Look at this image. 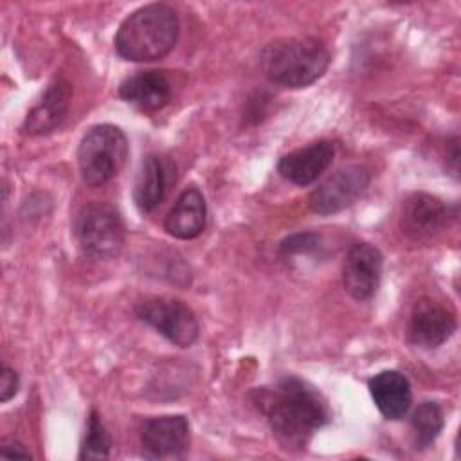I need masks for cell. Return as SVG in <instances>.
Instances as JSON below:
<instances>
[{
  "instance_id": "obj_1",
  "label": "cell",
  "mask_w": 461,
  "mask_h": 461,
  "mask_svg": "<svg viewBox=\"0 0 461 461\" xmlns=\"http://www.w3.org/2000/svg\"><path fill=\"white\" fill-rule=\"evenodd\" d=\"M252 402L286 450H303L331 420L322 394L297 376H285L274 387L256 389Z\"/></svg>"
},
{
  "instance_id": "obj_2",
  "label": "cell",
  "mask_w": 461,
  "mask_h": 461,
  "mask_svg": "<svg viewBox=\"0 0 461 461\" xmlns=\"http://www.w3.org/2000/svg\"><path fill=\"white\" fill-rule=\"evenodd\" d=\"M178 32V16L171 5L148 4L124 18L113 45L122 59L155 61L173 50Z\"/></svg>"
},
{
  "instance_id": "obj_3",
  "label": "cell",
  "mask_w": 461,
  "mask_h": 461,
  "mask_svg": "<svg viewBox=\"0 0 461 461\" xmlns=\"http://www.w3.org/2000/svg\"><path fill=\"white\" fill-rule=\"evenodd\" d=\"M330 59L328 47L312 36L274 40L259 54L265 77L285 88L310 86L326 72Z\"/></svg>"
},
{
  "instance_id": "obj_4",
  "label": "cell",
  "mask_w": 461,
  "mask_h": 461,
  "mask_svg": "<svg viewBox=\"0 0 461 461\" xmlns=\"http://www.w3.org/2000/svg\"><path fill=\"white\" fill-rule=\"evenodd\" d=\"M128 139L113 124L92 126L77 148L81 178L88 185H103L112 180L126 164Z\"/></svg>"
},
{
  "instance_id": "obj_5",
  "label": "cell",
  "mask_w": 461,
  "mask_h": 461,
  "mask_svg": "<svg viewBox=\"0 0 461 461\" xmlns=\"http://www.w3.org/2000/svg\"><path fill=\"white\" fill-rule=\"evenodd\" d=\"M76 238L81 250L92 259H112L124 245V223L110 203L94 202L76 218Z\"/></svg>"
},
{
  "instance_id": "obj_6",
  "label": "cell",
  "mask_w": 461,
  "mask_h": 461,
  "mask_svg": "<svg viewBox=\"0 0 461 461\" xmlns=\"http://www.w3.org/2000/svg\"><path fill=\"white\" fill-rule=\"evenodd\" d=\"M135 315L178 348L193 346L200 335L194 312L171 297H144L135 304Z\"/></svg>"
},
{
  "instance_id": "obj_7",
  "label": "cell",
  "mask_w": 461,
  "mask_h": 461,
  "mask_svg": "<svg viewBox=\"0 0 461 461\" xmlns=\"http://www.w3.org/2000/svg\"><path fill=\"white\" fill-rule=\"evenodd\" d=\"M371 175L360 164L346 166L321 182L308 194V207L317 214H335L355 203L369 185Z\"/></svg>"
},
{
  "instance_id": "obj_8",
  "label": "cell",
  "mask_w": 461,
  "mask_h": 461,
  "mask_svg": "<svg viewBox=\"0 0 461 461\" xmlns=\"http://www.w3.org/2000/svg\"><path fill=\"white\" fill-rule=\"evenodd\" d=\"M456 330L454 312L432 297H421L414 303L407 324L409 342L418 348H438Z\"/></svg>"
},
{
  "instance_id": "obj_9",
  "label": "cell",
  "mask_w": 461,
  "mask_h": 461,
  "mask_svg": "<svg viewBox=\"0 0 461 461\" xmlns=\"http://www.w3.org/2000/svg\"><path fill=\"white\" fill-rule=\"evenodd\" d=\"M140 443L148 457H182L189 447V421L182 414L149 418L140 427Z\"/></svg>"
},
{
  "instance_id": "obj_10",
  "label": "cell",
  "mask_w": 461,
  "mask_h": 461,
  "mask_svg": "<svg viewBox=\"0 0 461 461\" xmlns=\"http://www.w3.org/2000/svg\"><path fill=\"white\" fill-rule=\"evenodd\" d=\"M382 265V252L375 245L364 241L351 245L342 267L344 290L355 301L369 299L380 285Z\"/></svg>"
},
{
  "instance_id": "obj_11",
  "label": "cell",
  "mask_w": 461,
  "mask_h": 461,
  "mask_svg": "<svg viewBox=\"0 0 461 461\" xmlns=\"http://www.w3.org/2000/svg\"><path fill=\"white\" fill-rule=\"evenodd\" d=\"M72 99V86L67 79L56 77L49 83L41 97L29 110L22 131L25 135H45L54 131L67 117Z\"/></svg>"
},
{
  "instance_id": "obj_12",
  "label": "cell",
  "mask_w": 461,
  "mask_h": 461,
  "mask_svg": "<svg viewBox=\"0 0 461 461\" xmlns=\"http://www.w3.org/2000/svg\"><path fill=\"white\" fill-rule=\"evenodd\" d=\"M448 218L447 205L429 194V193H412L405 198L400 214L402 230L412 240H425L438 234Z\"/></svg>"
},
{
  "instance_id": "obj_13",
  "label": "cell",
  "mask_w": 461,
  "mask_h": 461,
  "mask_svg": "<svg viewBox=\"0 0 461 461\" xmlns=\"http://www.w3.org/2000/svg\"><path fill=\"white\" fill-rule=\"evenodd\" d=\"M333 155V142L317 140L283 155L279 158L277 171L283 178L295 185H308L315 182L330 167Z\"/></svg>"
},
{
  "instance_id": "obj_14",
  "label": "cell",
  "mask_w": 461,
  "mask_h": 461,
  "mask_svg": "<svg viewBox=\"0 0 461 461\" xmlns=\"http://www.w3.org/2000/svg\"><path fill=\"white\" fill-rule=\"evenodd\" d=\"M175 184V164L160 155H148L139 169L133 200L140 212H151L158 207Z\"/></svg>"
},
{
  "instance_id": "obj_15",
  "label": "cell",
  "mask_w": 461,
  "mask_h": 461,
  "mask_svg": "<svg viewBox=\"0 0 461 461\" xmlns=\"http://www.w3.org/2000/svg\"><path fill=\"white\" fill-rule=\"evenodd\" d=\"M367 389L384 418L402 420L409 412L412 403V391L405 375L394 369L380 371L369 378Z\"/></svg>"
},
{
  "instance_id": "obj_16",
  "label": "cell",
  "mask_w": 461,
  "mask_h": 461,
  "mask_svg": "<svg viewBox=\"0 0 461 461\" xmlns=\"http://www.w3.org/2000/svg\"><path fill=\"white\" fill-rule=\"evenodd\" d=\"M173 94V86L166 74L158 70L137 72L126 77L119 86V95L142 112H157L164 108Z\"/></svg>"
},
{
  "instance_id": "obj_17",
  "label": "cell",
  "mask_w": 461,
  "mask_h": 461,
  "mask_svg": "<svg viewBox=\"0 0 461 461\" xmlns=\"http://www.w3.org/2000/svg\"><path fill=\"white\" fill-rule=\"evenodd\" d=\"M207 209L202 193L191 185L180 193L164 220V229L176 240H193L205 229Z\"/></svg>"
},
{
  "instance_id": "obj_18",
  "label": "cell",
  "mask_w": 461,
  "mask_h": 461,
  "mask_svg": "<svg viewBox=\"0 0 461 461\" xmlns=\"http://www.w3.org/2000/svg\"><path fill=\"white\" fill-rule=\"evenodd\" d=\"M443 425H445L443 409L436 402L420 403L411 416V429H412L416 448L421 450L430 447L439 436V432L443 430Z\"/></svg>"
},
{
  "instance_id": "obj_19",
  "label": "cell",
  "mask_w": 461,
  "mask_h": 461,
  "mask_svg": "<svg viewBox=\"0 0 461 461\" xmlns=\"http://www.w3.org/2000/svg\"><path fill=\"white\" fill-rule=\"evenodd\" d=\"M112 439L95 411L90 412L86 434L79 450V459H106L110 456Z\"/></svg>"
},
{
  "instance_id": "obj_20",
  "label": "cell",
  "mask_w": 461,
  "mask_h": 461,
  "mask_svg": "<svg viewBox=\"0 0 461 461\" xmlns=\"http://www.w3.org/2000/svg\"><path fill=\"white\" fill-rule=\"evenodd\" d=\"M281 254L285 256H295V254H308L312 250L319 249V236L313 232H301L286 238L281 243Z\"/></svg>"
},
{
  "instance_id": "obj_21",
  "label": "cell",
  "mask_w": 461,
  "mask_h": 461,
  "mask_svg": "<svg viewBox=\"0 0 461 461\" xmlns=\"http://www.w3.org/2000/svg\"><path fill=\"white\" fill-rule=\"evenodd\" d=\"M20 387V380H18V373L7 366L2 367V375H0V402L5 403L9 402Z\"/></svg>"
},
{
  "instance_id": "obj_22",
  "label": "cell",
  "mask_w": 461,
  "mask_h": 461,
  "mask_svg": "<svg viewBox=\"0 0 461 461\" xmlns=\"http://www.w3.org/2000/svg\"><path fill=\"white\" fill-rule=\"evenodd\" d=\"M0 454H2L4 457H23V459L31 457L29 452H27L20 443H13V441H5V443L2 445V448H0Z\"/></svg>"
}]
</instances>
